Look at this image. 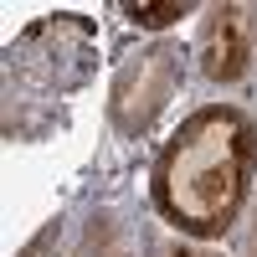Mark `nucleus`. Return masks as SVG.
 <instances>
[{"mask_svg":"<svg viewBox=\"0 0 257 257\" xmlns=\"http://www.w3.org/2000/svg\"><path fill=\"white\" fill-rule=\"evenodd\" d=\"M175 82H180V52H175V47L144 52L134 67L118 72V88H113V123L123 128V134H139V128L170 103Z\"/></svg>","mask_w":257,"mask_h":257,"instance_id":"nucleus-4","label":"nucleus"},{"mask_svg":"<svg viewBox=\"0 0 257 257\" xmlns=\"http://www.w3.org/2000/svg\"><path fill=\"white\" fill-rule=\"evenodd\" d=\"M196 6H180V0H170V6H123V16L134 21V26H149V31H160V26H175L180 16H190Z\"/></svg>","mask_w":257,"mask_h":257,"instance_id":"nucleus-5","label":"nucleus"},{"mask_svg":"<svg viewBox=\"0 0 257 257\" xmlns=\"http://www.w3.org/2000/svg\"><path fill=\"white\" fill-rule=\"evenodd\" d=\"M257 62V6H211L201 21V72L211 82H242Z\"/></svg>","mask_w":257,"mask_h":257,"instance_id":"nucleus-3","label":"nucleus"},{"mask_svg":"<svg viewBox=\"0 0 257 257\" xmlns=\"http://www.w3.org/2000/svg\"><path fill=\"white\" fill-rule=\"evenodd\" d=\"M98 31L88 16L57 11L11 41L6 52V134L36 139L52 128V103L77 93L93 77Z\"/></svg>","mask_w":257,"mask_h":257,"instance_id":"nucleus-2","label":"nucleus"},{"mask_svg":"<svg viewBox=\"0 0 257 257\" xmlns=\"http://www.w3.org/2000/svg\"><path fill=\"white\" fill-rule=\"evenodd\" d=\"M247 257H257V216H252V237H247Z\"/></svg>","mask_w":257,"mask_h":257,"instance_id":"nucleus-7","label":"nucleus"},{"mask_svg":"<svg viewBox=\"0 0 257 257\" xmlns=\"http://www.w3.org/2000/svg\"><path fill=\"white\" fill-rule=\"evenodd\" d=\"M257 180V123L231 103H206L165 139L155 160V211L185 237H226Z\"/></svg>","mask_w":257,"mask_h":257,"instance_id":"nucleus-1","label":"nucleus"},{"mask_svg":"<svg viewBox=\"0 0 257 257\" xmlns=\"http://www.w3.org/2000/svg\"><path fill=\"white\" fill-rule=\"evenodd\" d=\"M160 257H211V252H190V247H165Z\"/></svg>","mask_w":257,"mask_h":257,"instance_id":"nucleus-6","label":"nucleus"}]
</instances>
